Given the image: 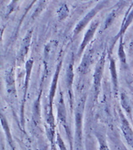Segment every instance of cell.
<instances>
[{"mask_svg": "<svg viewBox=\"0 0 133 150\" xmlns=\"http://www.w3.org/2000/svg\"><path fill=\"white\" fill-rule=\"evenodd\" d=\"M37 1H38V0H32L31 3H30V6H28V7H27V8L26 9V11H25V12H24V14H23V16H22V18H21V21H20V23H19V25H20L21 23H22V20H23V18H25V16H26V14H27V12L29 11L30 9H31L32 6L34 5L35 3H36Z\"/></svg>", "mask_w": 133, "mask_h": 150, "instance_id": "25", "label": "cell"}, {"mask_svg": "<svg viewBox=\"0 0 133 150\" xmlns=\"http://www.w3.org/2000/svg\"><path fill=\"white\" fill-rule=\"evenodd\" d=\"M82 1H89V0H82Z\"/></svg>", "mask_w": 133, "mask_h": 150, "instance_id": "29", "label": "cell"}, {"mask_svg": "<svg viewBox=\"0 0 133 150\" xmlns=\"http://www.w3.org/2000/svg\"><path fill=\"white\" fill-rule=\"evenodd\" d=\"M62 62H63L62 59L58 61V63L57 65V67H56V70H55L52 81H51V84H50L49 96H48V109H47L46 112V113H49V114H53V100H54L55 94H56V91H57L58 78H59V75H60L61 67H62Z\"/></svg>", "mask_w": 133, "mask_h": 150, "instance_id": "6", "label": "cell"}, {"mask_svg": "<svg viewBox=\"0 0 133 150\" xmlns=\"http://www.w3.org/2000/svg\"><path fill=\"white\" fill-rule=\"evenodd\" d=\"M99 23H100V21L98 19H95L93 23L90 24V26H89L87 31L84 33L83 39L81 41V45L79 46V49L77 50V57H80L81 55H82V54L84 53V50L86 49L88 45L90 43L91 41L93 40V38L95 36L96 32L97 30V28H98Z\"/></svg>", "mask_w": 133, "mask_h": 150, "instance_id": "8", "label": "cell"}, {"mask_svg": "<svg viewBox=\"0 0 133 150\" xmlns=\"http://www.w3.org/2000/svg\"><path fill=\"white\" fill-rule=\"evenodd\" d=\"M120 129L125 137L127 144L133 149V129L131 127L130 123L126 118L121 111H120Z\"/></svg>", "mask_w": 133, "mask_h": 150, "instance_id": "12", "label": "cell"}, {"mask_svg": "<svg viewBox=\"0 0 133 150\" xmlns=\"http://www.w3.org/2000/svg\"><path fill=\"white\" fill-rule=\"evenodd\" d=\"M117 55L120 62L123 65L127 64V55L125 53V45H124V37H121L119 39V46L117 50Z\"/></svg>", "mask_w": 133, "mask_h": 150, "instance_id": "18", "label": "cell"}, {"mask_svg": "<svg viewBox=\"0 0 133 150\" xmlns=\"http://www.w3.org/2000/svg\"><path fill=\"white\" fill-rule=\"evenodd\" d=\"M45 76H43V81ZM43 81L41 86L40 91L38 93V96L37 99L35 100L34 103V106H33V110H32V119L33 121L36 125H38L41 121V98H42V86H43Z\"/></svg>", "mask_w": 133, "mask_h": 150, "instance_id": "15", "label": "cell"}, {"mask_svg": "<svg viewBox=\"0 0 133 150\" xmlns=\"http://www.w3.org/2000/svg\"><path fill=\"white\" fill-rule=\"evenodd\" d=\"M120 105H121L123 110H125L126 114L129 117H132V105H131L130 100L125 93H120Z\"/></svg>", "mask_w": 133, "mask_h": 150, "instance_id": "17", "label": "cell"}, {"mask_svg": "<svg viewBox=\"0 0 133 150\" xmlns=\"http://www.w3.org/2000/svg\"><path fill=\"white\" fill-rule=\"evenodd\" d=\"M22 150H28L26 148H22Z\"/></svg>", "mask_w": 133, "mask_h": 150, "instance_id": "28", "label": "cell"}, {"mask_svg": "<svg viewBox=\"0 0 133 150\" xmlns=\"http://www.w3.org/2000/svg\"><path fill=\"white\" fill-rule=\"evenodd\" d=\"M85 150H96V143L92 136L87 135L85 138Z\"/></svg>", "mask_w": 133, "mask_h": 150, "instance_id": "22", "label": "cell"}, {"mask_svg": "<svg viewBox=\"0 0 133 150\" xmlns=\"http://www.w3.org/2000/svg\"><path fill=\"white\" fill-rule=\"evenodd\" d=\"M86 102V96L83 95L79 99L75 108V135L74 150H83V117Z\"/></svg>", "mask_w": 133, "mask_h": 150, "instance_id": "1", "label": "cell"}, {"mask_svg": "<svg viewBox=\"0 0 133 150\" xmlns=\"http://www.w3.org/2000/svg\"><path fill=\"white\" fill-rule=\"evenodd\" d=\"M32 34H33V30L27 31L26 35H25V37L22 41V44H21L17 56V63L18 66H20L21 64L23 62L28 54L30 45H31Z\"/></svg>", "mask_w": 133, "mask_h": 150, "instance_id": "10", "label": "cell"}, {"mask_svg": "<svg viewBox=\"0 0 133 150\" xmlns=\"http://www.w3.org/2000/svg\"><path fill=\"white\" fill-rule=\"evenodd\" d=\"M56 143L58 144V146L59 147L60 150H67V148L65 146V144L64 143L63 140L61 138L60 133H56Z\"/></svg>", "mask_w": 133, "mask_h": 150, "instance_id": "23", "label": "cell"}, {"mask_svg": "<svg viewBox=\"0 0 133 150\" xmlns=\"http://www.w3.org/2000/svg\"><path fill=\"white\" fill-rule=\"evenodd\" d=\"M0 118H1L2 127H3L4 133H5V135H6V140H7V142H8L9 144H10V147H11V150H16V149H15V142H14V140L12 138L11 133V129H10V126H9L8 122L6 121L5 116L3 115V113H1Z\"/></svg>", "mask_w": 133, "mask_h": 150, "instance_id": "16", "label": "cell"}, {"mask_svg": "<svg viewBox=\"0 0 133 150\" xmlns=\"http://www.w3.org/2000/svg\"><path fill=\"white\" fill-rule=\"evenodd\" d=\"M133 22V3L131 5V6L128 8V10L126 12L125 14V18L122 22L121 26H120V30L116 35V36L113 38V42H111V46H110L109 51H113L114 46L116 45V43L117 42V41L121 37H124V35L127 31V28L129 27L132 23Z\"/></svg>", "mask_w": 133, "mask_h": 150, "instance_id": "7", "label": "cell"}, {"mask_svg": "<svg viewBox=\"0 0 133 150\" xmlns=\"http://www.w3.org/2000/svg\"><path fill=\"white\" fill-rule=\"evenodd\" d=\"M120 150H127V149H125V148L122 147L121 149H120Z\"/></svg>", "mask_w": 133, "mask_h": 150, "instance_id": "27", "label": "cell"}, {"mask_svg": "<svg viewBox=\"0 0 133 150\" xmlns=\"http://www.w3.org/2000/svg\"><path fill=\"white\" fill-rule=\"evenodd\" d=\"M105 59H106V52L104 51L101 58L96 62L94 69L93 76V93L95 96V100L97 99V97L99 95L100 89L101 86V81L104 74V67H105Z\"/></svg>", "mask_w": 133, "mask_h": 150, "instance_id": "4", "label": "cell"}, {"mask_svg": "<svg viewBox=\"0 0 133 150\" xmlns=\"http://www.w3.org/2000/svg\"><path fill=\"white\" fill-rule=\"evenodd\" d=\"M73 59L74 57L72 56L71 60H70L69 66L66 69V88L67 92H68V97H69V101H70V110H72V101H73V91H72V84H73V78H74V73H73Z\"/></svg>", "mask_w": 133, "mask_h": 150, "instance_id": "11", "label": "cell"}, {"mask_svg": "<svg viewBox=\"0 0 133 150\" xmlns=\"http://www.w3.org/2000/svg\"><path fill=\"white\" fill-rule=\"evenodd\" d=\"M108 61H109V70L111 74V80L113 85V90L114 95L117 96L119 92V81L118 74H117V69H116V63L115 59L108 54Z\"/></svg>", "mask_w": 133, "mask_h": 150, "instance_id": "13", "label": "cell"}, {"mask_svg": "<svg viewBox=\"0 0 133 150\" xmlns=\"http://www.w3.org/2000/svg\"><path fill=\"white\" fill-rule=\"evenodd\" d=\"M57 114H58V122L64 128V129H65V133H66L67 137H68L69 142H70V150H73L72 142V133L70 132V126L68 125V123H67V110L66 107H65V101H64L63 93L61 92H60L58 104H57Z\"/></svg>", "mask_w": 133, "mask_h": 150, "instance_id": "3", "label": "cell"}, {"mask_svg": "<svg viewBox=\"0 0 133 150\" xmlns=\"http://www.w3.org/2000/svg\"><path fill=\"white\" fill-rule=\"evenodd\" d=\"M1 150H5V145L3 143V139H1Z\"/></svg>", "mask_w": 133, "mask_h": 150, "instance_id": "26", "label": "cell"}, {"mask_svg": "<svg viewBox=\"0 0 133 150\" xmlns=\"http://www.w3.org/2000/svg\"><path fill=\"white\" fill-rule=\"evenodd\" d=\"M69 13H70V11H69V8H68V6H67L66 4H62L61 6H59V8L58 9V11H57L58 20H65V19L68 17Z\"/></svg>", "mask_w": 133, "mask_h": 150, "instance_id": "20", "label": "cell"}, {"mask_svg": "<svg viewBox=\"0 0 133 150\" xmlns=\"http://www.w3.org/2000/svg\"><path fill=\"white\" fill-rule=\"evenodd\" d=\"M34 66V60L32 58H30L25 63V78H24V86H23V99H22V104H21L20 110V125L23 126L24 130L25 127V105H26V97H27V92L29 88L30 80L31 78V73Z\"/></svg>", "mask_w": 133, "mask_h": 150, "instance_id": "2", "label": "cell"}, {"mask_svg": "<svg viewBox=\"0 0 133 150\" xmlns=\"http://www.w3.org/2000/svg\"><path fill=\"white\" fill-rule=\"evenodd\" d=\"M18 2V0H12L11 3H10V5L7 7V13H6V16H8L9 15H11L12 12L14 11L15 10V7L16 6V4Z\"/></svg>", "mask_w": 133, "mask_h": 150, "instance_id": "24", "label": "cell"}, {"mask_svg": "<svg viewBox=\"0 0 133 150\" xmlns=\"http://www.w3.org/2000/svg\"><path fill=\"white\" fill-rule=\"evenodd\" d=\"M95 137L96 141L98 142L99 150H110L108 144L107 139L103 133L96 132Z\"/></svg>", "mask_w": 133, "mask_h": 150, "instance_id": "19", "label": "cell"}, {"mask_svg": "<svg viewBox=\"0 0 133 150\" xmlns=\"http://www.w3.org/2000/svg\"><path fill=\"white\" fill-rule=\"evenodd\" d=\"M107 3L108 1H104L101 3H99L84 15V17L77 24V26H75V28L73 30V38L77 37L84 29V27L92 21V19H93V18L95 17L96 15L104 8Z\"/></svg>", "mask_w": 133, "mask_h": 150, "instance_id": "5", "label": "cell"}, {"mask_svg": "<svg viewBox=\"0 0 133 150\" xmlns=\"http://www.w3.org/2000/svg\"><path fill=\"white\" fill-rule=\"evenodd\" d=\"M6 90L10 98H15L17 95L16 81H15V71L14 67H10L5 71L4 75Z\"/></svg>", "mask_w": 133, "mask_h": 150, "instance_id": "9", "label": "cell"}, {"mask_svg": "<svg viewBox=\"0 0 133 150\" xmlns=\"http://www.w3.org/2000/svg\"><path fill=\"white\" fill-rule=\"evenodd\" d=\"M93 52L92 50H89L86 52V54H84V56L82 57L81 61V63L78 67V72H80L81 74H86L89 72L90 67L91 65L93 63Z\"/></svg>", "mask_w": 133, "mask_h": 150, "instance_id": "14", "label": "cell"}, {"mask_svg": "<svg viewBox=\"0 0 133 150\" xmlns=\"http://www.w3.org/2000/svg\"><path fill=\"white\" fill-rule=\"evenodd\" d=\"M118 11H119V9H115V10H113V11L110 13L109 15H108L106 20L104 21V26L103 29L104 30L107 29V28H108V27L113 24L114 20L116 19V15H117V13H118Z\"/></svg>", "mask_w": 133, "mask_h": 150, "instance_id": "21", "label": "cell"}]
</instances>
